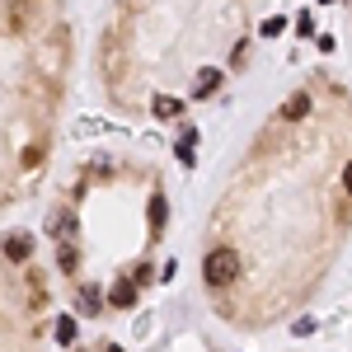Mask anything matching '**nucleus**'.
<instances>
[{
    "instance_id": "3",
    "label": "nucleus",
    "mask_w": 352,
    "mask_h": 352,
    "mask_svg": "<svg viewBox=\"0 0 352 352\" xmlns=\"http://www.w3.org/2000/svg\"><path fill=\"white\" fill-rule=\"evenodd\" d=\"M136 287L132 277H118V282H109V310H132L136 305Z\"/></svg>"
},
{
    "instance_id": "2",
    "label": "nucleus",
    "mask_w": 352,
    "mask_h": 352,
    "mask_svg": "<svg viewBox=\"0 0 352 352\" xmlns=\"http://www.w3.org/2000/svg\"><path fill=\"white\" fill-rule=\"evenodd\" d=\"M71 28L56 0H0V207L52 160Z\"/></svg>"
},
{
    "instance_id": "5",
    "label": "nucleus",
    "mask_w": 352,
    "mask_h": 352,
    "mask_svg": "<svg viewBox=\"0 0 352 352\" xmlns=\"http://www.w3.org/2000/svg\"><path fill=\"white\" fill-rule=\"evenodd\" d=\"M146 109L155 113V118H164V122H174V118H179V113H184V99H174V94H151V104H146Z\"/></svg>"
},
{
    "instance_id": "1",
    "label": "nucleus",
    "mask_w": 352,
    "mask_h": 352,
    "mask_svg": "<svg viewBox=\"0 0 352 352\" xmlns=\"http://www.w3.org/2000/svg\"><path fill=\"white\" fill-rule=\"evenodd\" d=\"M315 109L272 118L226 184L212 244L240 258V282L217 300V315L244 329L292 315L320 287L352 226V94L315 71Z\"/></svg>"
},
{
    "instance_id": "9",
    "label": "nucleus",
    "mask_w": 352,
    "mask_h": 352,
    "mask_svg": "<svg viewBox=\"0 0 352 352\" xmlns=\"http://www.w3.org/2000/svg\"><path fill=\"white\" fill-rule=\"evenodd\" d=\"M296 33H300V38H310V33H315V24H310V14H300V19H296Z\"/></svg>"
},
{
    "instance_id": "8",
    "label": "nucleus",
    "mask_w": 352,
    "mask_h": 352,
    "mask_svg": "<svg viewBox=\"0 0 352 352\" xmlns=\"http://www.w3.org/2000/svg\"><path fill=\"white\" fill-rule=\"evenodd\" d=\"M282 28H287V19H268V24H263V38H277Z\"/></svg>"
},
{
    "instance_id": "7",
    "label": "nucleus",
    "mask_w": 352,
    "mask_h": 352,
    "mask_svg": "<svg viewBox=\"0 0 352 352\" xmlns=\"http://www.w3.org/2000/svg\"><path fill=\"white\" fill-rule=\"evenodd\" d=\"M179 160H184V164L197 160V132H192V127H188L184 136H179Z\"/></svg>"
},
{
    "instance_id": "6",
    "label": "nucleus",
    "mask_w": 352,
    "mask_h": 352,
    "mask_svg": "<svg viewBox=\"0 0 352 352\" xmlns=\"http://www.w3.org/2000/svg\"><path fill=\"white\" fill-rule=\"evenodd\" d=\"M52 333H56L61 348H76V338H80V315H56Z\"/></svg>"
},
{
    "instance_id": "4",
    "label": "nucleus",
    "mask_w": 352,
    "mask_h": 352,
    "mask_svg": "<svg viewBox=\"0 0 352 352\" xmlns=\"http://www.w3.org/2000/svg\"><path fill=\"white\" fill-rule=\"evenodd\" d=\"M0 258L5 263H28L33 258V235H10V240L0 244Z\"/></svg>"
}]
</instances>
